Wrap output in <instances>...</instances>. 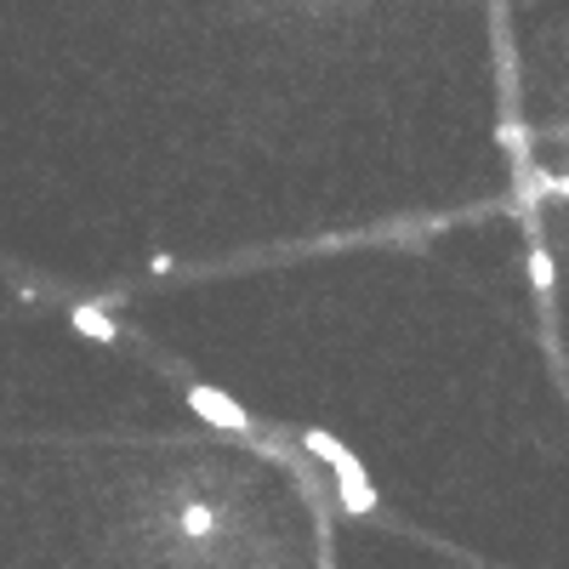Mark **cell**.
Masks as SVG:
<instances>
[{"mask_svg": "<svg viewBox=\"0 0 569 569\" xmlns=\"http://www.w3.org/2000/svg\"><path fill=\"white\" fill-rule=\"evenodd\" d=\"M182 530H188V536H211V530H217V512H211V507H188V512H182Z\"/></svg>", "mask_w": 569, "mask_h": 569, "instance_id": "cell-5", "label": "cell"}, {"mask_svg": "<svg viewBox=\"0 0 569 569\" xmlns=\"http://www.w3.org/2000/svg\"><path fill=\"white\" fill-rule=\"evenodd\" d=\"M552 279H558V268H552V251L536 240V246H530V284H536V291L547 297V291H552Z\"/></svg>", "mask_w": 569, "mask_h": 569, "instance_id": "cell-4", "label": "cell"}, {"mask_svg": "<svg viewBox=\"0 0 569 569\" xmlns=\"http://www.w3.org/2000/svg\"><path fill=\"white\" fill-rule=\"evenodd\" d=\"M69 325L80 330V337H91V342H114V330H120L103 308H74V313H69Z\"/></svg>", "mask_w": 569, "mask_h": 569, "instance_id": "cell-3", "label": "cell"}, {"mask_svg": "<svg viewBox=\"0 0 569 569\" xmlns=\"http://www.w3.org/2000/svg\"><path fill=\"white\" fill-rule=\"evenodd\" d=\"M188 410H194L206 427H222V433H251V410L240 399H228L222 388L194 382V388H188Z\"/></svg>", "mask_w": 569, "mask_h": 569, "instance_id": "cell-2", "label": "cell"}, {"mask_svg": "<svg viewBox=\"0 0 569 569\" xmlns=\"http://www.w3.org/2000/svg\"><path fill=\"white\" fill-rule=\"evenodd\" d=\"M302 450H308L319 467H330V479H337V501H342L348 518H370V512H376V485H370V472H365V461H359L337 433L308 427V433H302Z\"/></svg>", "mask_w": 569, "mask_h": 569, "instance_id": "cell-1", "label": "cell"}]
</instances>
